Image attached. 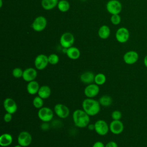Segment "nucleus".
Wrapping results in <instances>:
<instances>
[{
  "label": "nucleus",
  "instance_id": "f257e3e1",
  "mask_svg": "<svg viewBox=\"0 0 147 147\" xmlns=\"http://www.w3.org/2000/svg\"><path fill=\"white\" fill-rule=\"evenodd\" d=\"M72 118L75 125L80 128L87 127L90 121V115L81 109H77L74 111Z\"/></svg>",
  "mask_w": 147,
  "mask_h": 147
},
{
  "label": "nucleus",
  "instance_id": "f03ea898",
  "mask_svg": "<svg viewBox=\"0 0 147 147\" xmlns=\"http://www.w3.org/2000/svg\"><path fill=\"white\" fill-rule=\"evenodd\" d=\"M83 110L90 116H94L99 113L100 105L98 100L92 98H86L82 102Z\"/></svg>",
  "mask_w": 147,
  "mask_h": 147
},
{
  "label": "nucleus",
  "instance_id": "7ed1b4c3",
  "mask_svg": "<svg viewBox=\"0 0 147 147\" xmlns=\"http://www.w3.org/2000/svg\"><path fill=\"white\" fill-rule=\"evenodd\" d=\"M38 117L42 122H48L51 121L53 117V111L48 107H42L38 109Z\"/></svg>",
  "mask_w": 147,
  "mask_h": 147
},
{
  "label": "nucleus",
  "instance_id": "20e7f679",
  "mask_svg": "<svg viewBox=\"0 0 147 147\" xmlns=\"http://www.w3.org/2000/svg\"><path fill=\"white\" fill-rule=\"evenodd\" d=\"M122 4L118 0H110L106 5L107 11L111 15L119 14L122 10Z\"/></svg>",
  "mask_w": 147,
  "mask_h": 147
},
{
  "label": "nucleus",
  "instance_id": "39448f33",
  "mask_svg": "<svg viewBox=\"0 0 147 147\" xmlns=\"http://www.w3.org/2000/svg\"><path fill=\"white\" fill-rule=\"evenodd\" d=\"M95 132L100 136H105L106 135L109 131L110 130L109 126L107 122L103 120L99 119L96 121L94 123Z\"/></svg>",
  "mask_w": 147,
  "mask_h": 147
},
{
  "label": "nucleus",
  "instance_id": "423d86ee",
  "mask_svg": "<svg viewBox=\"0 0 147 147\" xmlns=\"http://www.w3.org/2000/svg\"><path fill=\"white\" fill-rule=\"evenodd\" d=\"M17 142L21 146L27 147L31 144L32 142V137L29 132L22 131L18 136Z\"/></svg>",
  "mask_w": 147,
  "mask_h": 147
},
{
  "label": "nucleus",
  "instance_id": "0eeeda50",
  "mask_svg": "<svg viewBox=\"0 0 147 147\" xmlns=\"http://www.w3.org/2000/svg\"><path fill=\"white\" fill-rule=\"evenodd\" d=\"M75 38L74 35L69 32H65L63 33L60 38V45L65 49L72 47Z\"/></svg>",
  "mask_w": 147,
  "mask_h": 147
},
{
  "label": "nucleus",
  "instance_id": "6e6552de",
  "mask_svg": "<svg viewBox=\"0 0 147 147\" xmlns=\"http://www.w3.org/2000/svg\"><path fill=\"white\" fill-rule=\"evenodd\" d=\"M47 25V21L43 16H38L36 17L33 21L32 27L34 31L41 32L46 28Z\"/></svg>",
  "mask_w": 147,
  "mask_h": 147
},
{
  "label": "nucleus",
  "instance_id": "1a4fd4ad",
  "mask_svg": "<svg viewBox=\"0 0 147 147\" xmlns=\"http://www.w3.org/2000/svg\"><path fill=\"white\" fill-rule=\"evenodd\" d=\"M130 37L129 30L125 28H119L115 33V38L118 42L120 43H125L127 42Z\"/></svg>",
  "mask_w": 147,
  "mask_h": 147
},
{
  "label": "nucleus",
  "instance_id": "9d476101",
  "mask_svg": "<svg viewBox=\"0 0 147 147\" xmlns=\"http://www.w3.org/2000/svg\"><path fill=\"white\" fill-rule=\"evenodd\" d=\"M48 63V57L44 54L38 55L34 59V66L38 70H42L45 69Z\"/></svg>",
  "mask_w": 147,
  "mask_h": 147
},
{
  "label": "nucleus",
  "instance_id": "9b49d317",
  "mask_svg": "<svg viewBox=\"0 0 147 147\" xmlns=\"http://www.w3.org/2000/svg\"><path fill=\"white\" fill-rule=\"evenodd\" d=\"M55 114L60 118L65 119L67 118L69 114V108L62 103H57L54 107Z\"/></svg>",
  "mask_w": 147,
  "mask_h": 147
},
{
  "label": "nucleus",
  "instance_id": "f8f14e48",
  "mask_svg": "<svg viewBox=\"0 0 147 147\" xmlns=\"http://www.w3.org/2000/svg\"><path fill=\"white\" fill-rule=\"evenodd\" d=\"M99 92V87L95 83L87 85L84 90V95L88 98L95 97Z\"/></svg>",
  "mask_w": 147,
  "mask_h": 147
},
{
  "label": "nucleus",
  "instance_id": "ddd939ff",
  "mask_svg": "<svg viewBox=\"0 0 147 147\" xmlns=\"http://www.w3.org/2000/svg\"><path fill=\"white\" fill-rule=\"evenodd\" d=\"M3 107L6 113L11 114H14L18 109L17 105L15 100L10 98H6L3 101Z\"/></svg>",
  "mask_w": 147,
  "mask_h": 147
},
{
  "label": "nucleus",
  "instance_id": "4468645a",
  "mask_svg": "<svg viewBox=\"0 0 147 147\" xmlns=\"http://www.w3.org/2000/svg\"><path fill=\"white\" fill-rule=\"evenodd\" d=\"M139 58L138 53L134 51H129L126 52L123 57L124 62L129 65L136 63Z\"/></svg>",
  "mask_w": 147,
  "mask_h": 147
},
{
  "label": "nucleus",
  "instance_id": "2eb2a0df",
  "mask_svg": "<svg viewBox=\"0 0 147 147\" xmlns=\"http://www.w3.org/2000/svg\"><path fill=\"white\" fill-rule=\"evenodd\" d=\"M109 129L114 134H119L123 131L124 125L120 120H113L109 125Z\"/></svg>",
  "mask_w": 147,
  "mask_h": 147
},
{
  "label": "nucleus",
  "instance_id": "dca6fc26",
  "mask_svg": "<svg viewBox=\"0 0 147 147\" xmlns=\"http://www.w3.org/2000/svg\"><path fill=\"white\" fill-rule=\"evenodd\" d=\"M37 76V72L36 69L34 68L30 67L24 70L22 78L26 82H29L33 80H35Z\"/></svg>",
  "mask_w": 147,
  "mask_h": 147
},
{
  "label": "nucleus",
  "instance_id": "f3484780",
  "mask_svg": "<svg viewBox=\"0 0 147 147\" xmlns=\"http://www.w3.org/2000/svg\"><path fill=\"white\" fill-rule=\"evenodd\" d=\"M95 75L91 71H86L81 74L80 79L81 82L86 84H90L94 82Z\"/></svg>",
  "mask_w": 147,
  "mask_h": 147
},
{
  "label": "nucleus",
  "instance_id": "a211bd4d",
  "mask_svg": "<svg viewBox=\"0 0 147 147\" xmlns=\"http://www.w3.org/2000/svg\"><path fill=\"white\" fill-rule=\"evenodd\" d=\"M65 53L68 57L72 60H76L80 56V52L78 48L74 47H71L66 49Z\"/></svg>",
  "mask_w": 147,
  "mask_h": 147
},
{
  "label": "nucleus",
  "instance_id": "6ab92c4d",
  "mask_svg": "<svg viewBox=\"0 0 147 147\" xmlns=\"http://www.w3.org/2000/svg\"><path fill=\"white\" fill-rule=\"evenodd\" d=\"M40 87L38 83L36 80H33L28 82L26 86V90L29 94L35 95L38 93Z\"/></svg>",
  "mask_w": 147,
  "mask_h": 147
},
{
  "label": "nucleus",
  "instance_id": "aec40b11",
  "mask_svg": "<svg viewBox=\"0 0 147 147\" xmlns=\"http://www.w3.org/2000/svg\"><path fill=\"white\" fill-rule=\"evenodd\" d=\"M13 137L10 134L3 133L0 137V145L2 147H7L11 144Z\"/></svg>",
  "mask_w": 147,
  "mask_h": 147
},
{
  "label": "nucleus",
  "instance_id": "412c9836",
  "mask_svg": "<svg viewBox=\"0 0 147 147\" xmlns=\"http://www.w3.org/2000/svg\"><path fill=\"white\" fill-rule=\"evenodd\" d=\"M37 94L43 99H47L51 96V89L48 86L43 85L40 87Z\"/></svg>",
  "mask_w": 147,
  "mask_h": 147
},
{
  "label": "nucleus",
  "instance_id": "4be33fe9",
  "mask_svg": "<svg viewBox=\"0 0 147 147\" xmlns=\"http://www.w3.org/2000/svg\"><path fill=\"white\" fill-rule=\"evenodd\" d=\"M58 0H41V6L46 10L55 8L58 4Z\"/></svg>",
  "mask_w": 147,
  "mask_h": 147
},
{
  "label": "nucleus",
  "instance_id": "5701e85b",
  "mask_svg": "<svg viewBox=\"0 0 147 147\" xmlns=\"http://www.w3.org/2000/svg\"><path fill=\"white\" fill-rule=\"evenodd\" d=\"M110 34V28L107 25H102L98 30V36L102 39L107 38Z\"/></svg>",
  "mask_w": 147,
  "mask_h": 147
},
{
  "label": "nucleus",
  "instance_id": "b1692460",
  "mask_svg": "<svg viewBox=\"0 0 147 147\" xmlns=\"http://www.w3.org/2000/svg\"><path fill=\"white\" fill-rule=\"evenodd\" d=\"M98 101L100 106H102L104 107H108L112 104L113 99L110 96L107 95H105L102 96L99 98Z\"/></svg>",
  "mask_w": 147,
  "mask_h": 147
},
{
  "label": "nucleus",
  "instance_id": "393cba45",
  "mask_svg": "<svg viewBox=\"0 0 147 147\" xmlns=\"http://www.w3.org/2000/svg\"><path fill=\"white\" fill-rule=\"evenodd\" d=\"M58 9L61 12L67 11L70 7L69 2L66 0H61L58 2L57 4Z\"/></svg>",
  "mask_w": 147,
  "mask_h": 147
},
{
  "label": "nucleus",
  "instance_id": "a878e982",
  "mask_svg": "<svg viewBox=\"0 0 147 147\" xmlns=\"http://www.w3.org/2000/svg\"><path fill=\"white\" fill-rule=\"evenodd\" d=\"M106 81V75L102 73H99L95 75L94 83L98 86L103 85Z\"/></svg>",
  "mask_w": 147,
  "mask_h": 147
},
{
  "label": "nucleus",
  "instance_id": "bb28decb",
  "mask_svg": "<svg viewBox=\"0 0 147 147\" xmlns=\"http://www.w3.org/2000/svg\"><path fill=\"white\" fill-rule=\"evenodd\" d=\"M32 103H33V106L36 109H40L43 107V105H44L43 99L38 95L34 98V99H33V101H32Z\"/></svg>",
  "mask_w": 147,
  "mask_h": 147
},
{
  "label": "nucleus",
  "instance_id": "cd10ccee",
  "mask_svg": "<svg viewBox=\"0 0 147 147\" xmlns=\"http://www.w3.org/2000/svg\"><path fill=\"white\" fill-rule=\"evenodd\" d=\"M48 57L49 63L52 65H55L59 63V57L55 53L51 54L49 56H48Z\"/></svg>",
  "mask_w": 147,
  "mask_h": 147
},
{
  "label": "nucleus",
  "instance_id": "c85d7f7f",
  "mask_svg": "<svg viewBox=\"0 0 147 147\" xmlns=\"http://www.w3.org/2000/svg\"><path fill=\"white\" fill-rule=\"evenodd\" d=\"M23 72H24V71L21 68L19 67H16L13 69L12 75L16 78H22Z\"/></svg>",
  "mask_w": 147,
  "mask_h": 147
},
{
  "label": "nucleus",
  "instance_id": "c756f323",
  "mask_svg": "<svg viewBox=\"0 0 147 147\" xmlns=\"http://www.w3.org/2000/svg\"><path fill=\"white\" fill-rule=\"evenodd\" d=\"M110 21L113 25H117L119 24L121 21V16L119 14H113L111 17Z\"/></svg>",
  "mask_w": 147,
  "mask_h": 147
},
{
  "label": "nucleus",
  "instance_id": "7c9ffc66",
  "mask_svg": "<svg viewBox=\"0 0 147 147\" xmlns=\"http://www.w3.org/2000/svg\"><path fill=\"white\" fill-rule=\"evenodd\" d=\"M111 117L113 120H120L122 117V113L119 110H114L111 113Z\"/></svg>",
  "mask_w": 147,
  "mask_h": 147
},
{
  "label": "nucleus",
  "instance_id": "2f4dec72",
  "mask_svg": "<svg viewBox=\"0 0 147 147\" xmlns=\"http://www.w3.org/2000/svg\"><path fill=\"white\" fill-rule=\"evenodd\" d=\"M12 119V114L9 113H6L3 116V120L5 122H10Z\"/></svg>",
  "mask_w": 147,
  "mask_h": 147
},
{
  "label": "nucleus",
  "instance_id": "473e14b6",
  "mask_svg": "<svg viewBox=\"0 0 147 147\" xmlns=\"http://www.w3.org/2000/svg\"><path fill=\"white\" fill-rule=\"evenodd\" d=\"M105 147H118V145L115 141H111L105 145Z\"/></svg>",
  "mask_w": 147,
  "mask_h": 147
},
{
  "label": "nucleus",
  "instance_id": "72a5a7b5",
  "mask_svg": "<svg viewBox=\"0 0 147 147\" xmlns=\"http://www.w3.org/2000/svg\"><path fill=\"white\" fill-rule=\"evenodd\" d=\"M92 147H105V145L101 141L95 142Z\"/></svg>",
  "mask_w": 147,
  "mask_h": 147
},
{
  "label": "nucleus",
  "instance_id": "f704fd0d",
  "mask_svg": "<svg viewBox=\"0 0 147 147\" xmlns=\"http://www.w3.org/2000/svg\"><path fill=\"white\" fill-rule=\"evenodd\" d=\"M41 127L42 130H47L49 128V125L48 123V122H44V123L41 125Z\"/></svg>",
  "mask_w": 147,
  "mask_h": 147
},
{
  "label": "nucleus",
  "instance_id": "c9c22d12",
  "mask_svg": "<svg viewBox=\"0 0 147 147\" xmlns=\"http://www.w3.org/2000/svg\"><path fill=\"white\" fill-rule=\"evenodd\" d=\"M88 129L90 130H94L95 129V126H94V124H88V125L87 126Z\"/></svg>",
  "mask_w": 147,
  "mask_h": 147
},
{
  "label": "nucleus",
  "instance_id": "e433bc0d",
  "mask_svg": "<svg viewBox=\"0 0 147 147\" xmlns=\"http://www.w3.org/2000/svg\"><path fill=\"white\" fill-rule=\"evenodd\" d=\"M144 64L145 66L147 68V55L145 56V57L144 59Z\"/></svg>",
  "mask_w": 147,
  "mask_h": 147
},
{
  "label": "nucleus",
  "instance_id": "4c0bfd02",
  "mask_svg": "<svg viewBox=\"0 0 147 147\" xmlns=\"http://www.w3.org/2000/svg\"><path fill=\"white\" fill-rule=\"evenodd\" d=\"M0 2H1L0 7H2V0H0Z\"/></svg>",
  "mask_w": 147,
  "mask_h": 147
},
{
  "label": "nucleus",
  "instance_id": "58836bf2",
  "mask_svg": "<svg viewBox=\"0 0 147 147\" xmlns=\"http://www.w3.org/2000/svg\"><path fill=\"white\" fill-rule=\"evenodd\" d=\"M14 147H22V146H21V145H20L19 144H18V145H16V146H14Z\"/></svg>",
  "mask_w": 147,
  "mask_h": 147
},
{
  "label": "nucleus",
  "instance_id": "ea45409f",
  "mask_svg": "<svg viewBox=\"0 0 147 147\" xmlns=\"http://www.w3.org/2000/svg\"><path fill=\"white\" fill-rule=\"evenodd\" d=\"M81 1H85V0H81Z\"/></svg>",
  "mask_w": 147,
  "mask_h": 147
}]
</instances>
